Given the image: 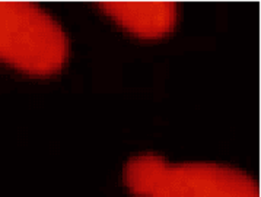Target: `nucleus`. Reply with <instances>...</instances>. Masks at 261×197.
I'll list each match as a JSON object with an SVG mask.
<instances>
[{"instance_id": "f257e3e1", "label": "nucleus", "mask_w": 261, "mask_h": 197, "mask_svg": "<svg viewBox=\"0 0 261 197\" xmlns=\"http://www.w3.org/2000/svg\"><path fill=\"white\" fill-rule=\"evenodd\" d=\"M124 183L136 197H260L257 181L232 166L168 164L159 155L130 158Z\"/></svg>"}, {"instance_id": "f03ea898", "label": "nucleus", "mask_w": 261, "mask_h": 197, "mask_svg": "<svg viewBox=\"0 0 261 197\" xmlns=\"http://www.w3.org/2000/svg\"><path fill=\"white\" fill-rule=\"evenodd\" d=\"M69 38L59 22L30 2H0V62L37 76L60 72Z\"/></svg>"}, {"instance_id": "7ed1b4c3", "label": "nucleus", "mask_w": 261, "mask_h": 197, "mask_svg": "<svg viewBox=\"0 0 261 197\" xmlns=\"http://www.w3.org/2000/svg\"><path fill=\"white\" fill-rule=\"evenodd\" d=\"M99 8L124 30L142 38L164 37L177 22V5L172 2H104Z\"/></svg>"}]
</instances>
